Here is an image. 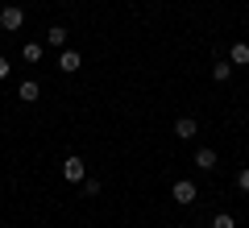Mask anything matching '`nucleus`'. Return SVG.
<instances>
[{
	"instance_id": "nucleus-1",
	"label": "nucleus",
	"mask_w": 249,
	"mask_h": 228,
	"mask_svg": "<svg viewBox=\"0 0 249 228\" xmlns=\"http://www.w3.org/2000/svg\"><path fill=\"white\" fill-rule=\"evenodd\" d=\"M62 178H67V183H83V178H88V162L71 154V158L62 162Z\"/></svg>"
},
{
	"instance_id": "nucleus-2",
	"label": "nucleus",
	"mask_w": 249,
	"mask_h": 228,
	"mask_svg": "<svg viewBox=\"0 0 249 228\" xmlns=\"http://www.w3.org/2000/svg\"><path fill=\"white\" fill-rule=\"evenodd\" d=\"M0 25L9 29V34H17V29L25 25V9H17V4H9V9L0 13Z\"/></svg>"
},
{
	"instance_id": "nucleus-3",
	"label": "nucleus",
	"mask_w": 249,
	"mask_h": 228,
	"mask_svg": "<svg viewBox=\"0 0 249 228\" xmlns=\"http://www.w3.org/2000/svg\"><path fill=\"white\" fill-rule=\"evenodd\" d=\"M196 133H199V124L191 121V116H178V121H175V137H178V141H191Z\"/></svg>"
},
{
	"instance_id": "nucleus-4",
	"label": "nucleus",
	"mask_w": 249,
	"mask_h": 228,
	"mask_svg": "<svg viewBox=\"0 0 249 228\" xmlns=\"http://www.w3.org/2000/svg\"><path fill=\"white\" fill-rule=\"evenodd\" d=\"M196 183H187V178H178L175 183V203H196Z\"/></svg>"
},
{
	"instance_id": "nucleus-5",
	"label": "nucleus",
	"mask_w": 249,
	"mask_h": 228,
	"mask_svg": "<svg viewBox=\"0 0 249 228\" xmlns=\"http://www.w3.org/2000/svg\"><path fill=\"white\" fill-rule=\"evenodd\" d=\"M79 67H83V58H79L75 50H62V54H58V70H67V75H75Z\"/></svg>"
},
{
	"instance_id": "nucleus-6",
	"label": "nucleus",
	"mask_w": 249,
	"mask_h": 228,
	"mask_svg": "<svg viewBox=\"0 0 249 228\" xmlns=\"http://www.w3.org/2000/svg\"><path fill=\"white\" fill-rule=\"evenodd\" d=\"M229 62H232V67H249V42H237V46H232Z\"/></svg>"
},
{
	"instance_id": "nucleus-7",
	"label": "nucleus",
	"mask_w": 249,
	"mask_h": 228,
	"mask_svg": "<svg viewBox=\"0 0 249 228\" xmlns=\"http://www.w3.org/2000/svg\"><path fill=\"white\" fill-rule=\"evenodd\" d=\"M46 46L62 50V46H67V29H62V25H50V34H46Z\"/></svg>"
},
{
	"instance_id": "nucleus-8",
	"label": "nucleus",
	"mask_w": 249,
	"mask_h": 228,
	"mask_svg": "<svg viewBox=\"0 0 249 228\" xmlns=\"http://www.w3.org/2000/svg\"><path fill=\"white\" fill-rule=\"evenodd\" d=\"M17 96H21V100H25V104H34V100H37V96H42V88H37V83H34V79H25V83H21V88H17Z\"/></svg>"
},
{
	"instance_id": "nucleus-9",
	"label": "nucleus",
	"mask_w": 249,
	"mask_h": 228,
	"mask_svg": "<svg viewBox=\"0 0 249 228\" xmlns=\"http://www.w3.org/2000/svg\"><path fill=\"white\" fill-rule=\"evenodd\" d=\"M196 166L199 170H216V149H199V154H196Z\"/></svg>"
},
{
	"instance_id": "nucleus-10",
	"label": "nucleus",
	"mask_w": 249,
	"mask_h": 228,
	"mask_svg": "<svg viewBox=\"0 0 249 228\" xmlns=\"http://www.w3.org/2000/svg\"><path fill=\"white\" fill-rule=\"evenodd\" d=\"M42 50H46L42 42H25V50H21V54H25V62H42Z\"/></svg>"
},
{
	"instance_id": "nucleus-11",
	"label": "nucleus",
	"mask_w": 249,
	"mask_h": 228,
	"mask_svg": "<svg viewBox=\"0 0 249 228\" xmlns=\"http://www.w3.org/2000/svg\"><path fill=\"white\" fill-rule=\"evenodd\" d=\"M229 75H232V62H216V67H212V79L216 83H224Z\"/></svg>"
},
{
	"instance_id": "nucleus-12",
	"label": "nucleus",
	"mask_w": 249,
	"mask_h": 228,
	"mask_svg": "<svg viewBox=\"0 0 249 228\" xmlns=\"http://www.w3.org/2000/svg\"><path fill=\"white\" fill-rule=\"evenodd\" d=\"M212 228H237V220H232V216H229V211H220V216H216V220H212Z\"/></svg>"
},
{
	"instance_id": "nucleus-13",
	"label": "nucleus",
	"mask_w": 249,
	"mask_h": 228,
	"mask_svg": "<svg viewBox=\"0 0 249 228\" xmlns=\"http://www.w3.org/2000/svg\"><path fill=\"white\" fill-rule=\"evenodd\" d=\"M237 187H241V191H249V166H241V175H237Z\"/></svg>"
},
{
	"instance_id": "nucleus-14",
	"label": "nucleus",
	"mask_w": 249,
	"mask_h": 228,
	"mask_svg": "<svg viewBox=\"0 0 249 228\" xmlns=\"http://www.w3.org/2000/svg\"><path fill=\"white\" fill-rule=\"evenodd\" d=\"M9 70H13V67H9V58H0V79H9Z\"/></svg>"
}]
</instances>
